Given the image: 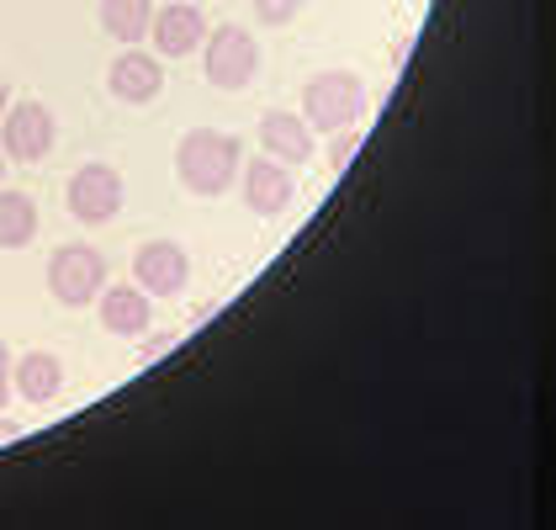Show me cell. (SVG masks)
<instances>
[{"mask_svg":"<svg viewBox=\"0 0 556 530\" xmlns=\"http://www.w3.org/2000/svg\"><path fill=\"white\" fill-rule=\"evenodd\" d=\"M244 171V143L223 128H191L175 143V176L191 197H223Z\"/></svg>","mask_w":556,"mask_h":530,"instance_id":"cell-1","label":"cell"},{"mask_svg":"<svg viewBox=\"0 0 556 530\" xmlns=\"http://www.w3.org/2000/svg\"><path fill=\"white\" fill-rule=\"evenodd\" d=\"M11 366H16V355L5 351V340H0V408H5L11 393H16V388H11Z\"/></svg>","mask_w":556,"mask_h":530,"instance_id":"cell-18","label":"cell"},{"mask_svg":"<svg viewBox=\"0 0 556 530\" xmlns=\"http://www.w3.org/2000/svg\"><path fill=\"white\" fill-rule=\"evenodd\" d=\"M170 345H175V335H160V340H149V345H143L138 355H143V361H160V355L170 351Z\"/></svg>","mask_w":556,"mask_h":530,"instance_id":"cell-19","label":"cell"},{"mask_svg":"<svg viewBox=\"0 0 556 530\" xmlns=\"http://www.w3.org/2000/svg\"><path fill=\"white\" fill-rule=\"evenodd\" d=\"M207 16H202V5L197 0H170L165 11H154V27H149V43L160 59H186V53H197V48L207 43Z\"/></svg>","mask_w":556,"mask_h":530,"instance_id":"cell-9","label":"cell"},{"mask_svg":"<svg viewBox=\"0 0 556 530\" xmlns=\"http://www.w3.org/2000/svg\"><path fill=\"white\" fill-rule=\"evenodd\" d=\"M202 75L213 90H244L260 75V43L239 22H223L202 43Z\"/></svg>","mask_w":556,"mask_h":530,"instance_id":"cell-3","label":"cell"},{"mask_svg":"<svg viewBox=\"0 0 556 530\" xmlns=\"http://www.w3.org/2000/svg\"><path fill=\"white\" fill-rule=\"evenodd\" d=\"M16 436H22V425H16V419H0V445L16 441Z\"/></svg>","mask_w":556,"mask_h":530,"instance_id":"cell-20","label":"cell"},{"mask_svg":"<svg viewBox=\"0 0 556 530\" xmlns=\"http://www.w3.org/2000/svg\"><path fill=\"white\" fill-rule=\"evenodd\" d=\"M106 287V261L96 244H59L48 255V292L64 308H90Z\"/></svg>","mask_w":556,"mask_h":530,"instance_id":"cell-4","label":"cell"},{"mask_svg":"<svg viewBox=\"0 0 556 530\" xmlns=\"http://www.w3.org/2000/svg\"><path fill=\"white\" fill-rule=\"evenodd\" d=\"M132 281L149 292V298H180L191 287V255L175 244V239H149L138 244L132 255Z\"/></svg>","mask_w":556,"mask_h":530,"instance_id":"cell-7","label":"cell"},{"mask_svg":"<svg viewBox=\"0 0 556 530\" xmlns=\"http://www.w3.org/2000/svg\"><path fill=\"white\" fill-rule=\"evenodd\" d=\"M0 180H5V149H0Z\"/></svg>","mask_w":556,"mask_h":530,"instance_id":"cell-22","label":"cell"},{"mask_svg":"<svg viewBox=\"0 0 556 530\" xmlns=\"http://www.w3.org/2000/svg\"><path fill=\"white\" fill-rule=\"evenodd\" d=\"M5 106H11V86L0 80V117H5Z\"/></svg>","mask_w":556,"mask_h":530,"instance_id":"cell-21","label":"cell"},{"mask_svg":"<svg viewBox=\"0 0 556 530\" xmlns=\"http://www.w3.org/2000/svg\"><path fill=\"white\" fill-rule=\"evenodd\" d=\"M298 11H302V0H255L260 27H287V22H292Z\"/></svg>","mask_w":556,"mask_h":530,"instance_id":"cell-17","label":"cell"},{"mask_svg":"<svg viewBox=\"0 0 556 530\" xmlns=\"http://www.w3.org/2000/svg\"><path fill=\"white\" fill-rule=\"evenodd\" d=\"M106 90H112L117 101H128V106H149V101L165 90V64H160V53H143L138 43L123 48V53L112 59V70H106Z\"/></svg>","mask_w":556,"mask_h":530,"instance_id":"cell-10","label":"cell"},{"mask_svg":"<svg viewBox=\"0 0 556 530\" xmlns=\"http://www.w3.org/2000/svg\"><path fill=\"white\" fill-rule=\"evenodd\" d=\"M96 11H101V33L117 38L123 48L143 43L154 27V0H101Z\"/></svg>","mask_w":556,"mask_h":530,"instance_id":"cell-14","label":"cell"},{"mask_svg":"<svg viewBox=\"0 0 556 530\" xmlns=\"http://www.w3.org/2000/svg\"><path fill=\"white\" fill-rule=\"evenodd\" d=\"M197 5H202V0H197Z\"/></svg>","mask_w":556,"mask_h":530,"instance_id":"cell-23","label":"cell"},{"mask_svg":"<svg viewBox=\"0 0 556 530\" xmlns=\"http://www.w3.org/2000/svg\"><path fill=\"white\" fill-rule=\"evenodd\" d=\"M64 202H70V213L90 228H101V223H112L123 213V176L106 165V160H90L80 165L70 186H64Z\"/></svg>","mask_w":556,"mask_h":530,"instance_id":"cell-6","label":"cell"},{"mask_svg":"<svg viewBox=\"0 0 556 530\" xmlns=\"http://www.w3.org/2000/svg\"><path fill=\"white\" fill-rule=\"evenodd\" d=\"M239 191H244V207L255 218H281L298 202V176H292V165H281V160L265 154V160H250L239 171Z\"/></svg>","mask_w":556,"mask_h":530,"instance_id":"cell-8","label":"cell"},{"mask_svg":"<svg viewBox=\"0 0 556 530\" xmlns=\"http://www.w3.org/2000/svg\"><path fill=\"white\" fill-rule=\"evenodd\" d=\"M260 149L270 154V160H281V165H307L313 160V128H307V117L302 112H265L260 117Z\"/></svg>","mask_w":556,"mask_h":530,"instance_id":"cell-11","label":"cell"},{"mask_svg":"<svg viewBox=\"0 0 556 530\" xmlns=\"http://www.w3.org/2000/svg\"><path fill=\"white\" fill-rule=\"evenodd\" d=\"M38 239V202L27 191H0V250H27Z\"/></svg>","mask_w":556,"mask_h":530,"instance_id":"cell-15","label":"cell"},{"mask_svg":"<svg viewBox=\"0 0 556 530\" xmlns=\"http://www.w3.org/2000/svg\"><path fill=\"white\" fill-rule=\"evenodd\" d=\"M154 324V298L132 281V287H101V329L123 335V340H143Z\"/></svg>","mask_w":556,"mask_h":530,"instance_id":"cell-12","label":"cell"},{"mask_svg":"<svg viewBox=\"0 0 556 530\" xmlns=\"http://www.w3.org/2000/svg\"><path fill=\"white\" fill-rule=\"evenodd\" d=\"M366 143V128L355 123V128H340V132H329V171H344L350 160H355V149Z\"/></svg>","mask_w":556,"mask_h":530,"instance_id":"cell-16","label":"cell"},{"mask_svg":"<svg viewBox=\"0 0 556 530\" xmlns=\"http://www.w3.org/2000/svg\"><path fill=\"white\" fill-rule=\"evenodd\" d=\"M302 117L313 132L355 128L366 117V80L355 70H318L302 86Z\"/></svg>","mask_w":556,"mask_h":530,"instance_id":"cell-2","label":"cell"},{"mask_svg":"<svg viewBox=\"0 0 556 530\" xmlns=\"http://www.w3.org/2000/svg\"><path fill=\"white\" fill-rule=\"evenodd\" d=\"M11 388L27 398V403H53V398L64 393V361H59L53 351L16 355V366H11Z\"/></svg>","mask_w":556,"mask_h":530,"instance_id":"cell-13","label":"cell"},{"mask_svg":"<svg viewBox=\"0 0 556 530\" xmlns=\"http://www.w3.org/2000/svg\"><path fill=\"white\" fill-rule=\"evenodd\" d=\"M53 143H59V123H53V112H48L43 101L22 96L16 106H5V117H0V149H5V160L38 165V160L53 154Z\"/></svg>","mask_w":556,"mask_h":530,"instance_id":"cell-5","label":"cell"}]
</instances>
